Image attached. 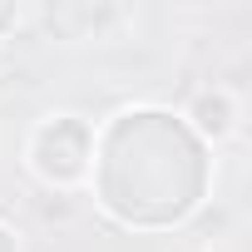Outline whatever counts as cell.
I'll use <instances>...</instances> for the list:
<instances>
[{"label":"cell","instance_id":"cell-1","mask_svg":"<svg viewBox=\"0 0 252 252\" xmlns=\"http://www.w3.org/2000/svg\"><path fill=\"white\" fill-rule=\"evenodd\" d=\"M94 198L124 227H178L208 198V144L168 109H124L94 134Z\"/></svg>","mask_w":252,"mask_h":252},{"label":"cell","instance_id":"cell-3","mask_svg":"<svg viewBox=\"0 0 252 252\" xmlns=\"http://www.w3.org/2000/svg\"><path fill=\"white\" fill-rule=\"evenodd\" d=\"M183 124H188L203 144H218V139H227V134L237 129V104H232L227 89H203V94L188 104Z\"/></svg>","mask_w":252,"mask_h":252},{"label":"cell","instance_id":"cell-4","mask_svg":"<svg viewBox=\"0 0 252 252\" xmlns=\"http://www.w3.org/2000/svg\"><path fill=\"white\" fill-rule=\"evenodd\" d=\"M109 20H119L114 5H89V0H69V5H50L45 10V25L64 40H94Z\"/></svg>","mask_w":252,"mask_h":252},{"label":"cell","instance_id":"cell-6","mask_svg":"<svg viewBox=\"0 0 252 252\" xmlns=\"http://www.w3.org/2000/svg\"><path fill=\"white\" fill-rule=\"evenodd\" d=\"M0 252H20V237H15L5 222H0Z\"/></svg>","mask_w":252,"mask_h":252},{"label":"cell","instance_id":"cell-5","mask_svg":"<svg viewBox=\"0 0 252 252\" xmlns=\"http://www.w3.org/2000/svg\"><path fill=\"white\" fill-rule=\"evenodd\" d=\"M15 25H20V5H15V0H0V35L15 30Z\"/></svg>","mask_w":252,"mask_h":252},{"label":"cell","instance_id":"cell-2","mask_svg":"<svg viewBox=\"0 0 252 252\" xmlns=\"http://www.w3.org/2000/svg\"><path fill=\"white\" fill-rule=\"evenodd\" d=\"M25 158L35 168L40 183L50 188H74L89 178V158H94V124L79 114H50L30 129Z\"/></svg>","mask_w":252,"mask_h":252}]
</instances>
